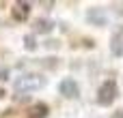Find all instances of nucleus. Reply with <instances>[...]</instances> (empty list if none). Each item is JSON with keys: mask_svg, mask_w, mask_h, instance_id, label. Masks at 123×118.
<instances>
[{"mask_svg": "<svg viewBox=\"0 0 123 118\" xmlns=\"http://www.w3.org/2000/svg\"><path fill=\"white\" fill-rule=\"evenodd\" d=\"M24 47H26L28 52H35V49H37V41H35L32 34H26V37H24Z\"/></svg>", "mask_w": 123, "mask_h": 118, "instance_id": "nucleus-9", "label": "nucleus"}, {"mask_svg": "<svg viewBox=\"0 0 123 118\" xmlns=\"http://www.w3.org/2000/svg\"><path fill=\"white\" fill-rule=\"evenodd\" d=\"M28 13H30V2H24V0L13 2V6H11V15H13L15 21H26Z\"/></svg>", "mask_w": 123, "mask_h": 118, "instance_id": "nucleus-5", "label": "nucleus"}, {"mask_svg": "<svg viewBox=\"0 0 123 118\" xmlns=\"http://www.w3.org/2000/svg\"><path fill=\"white\" fill-rule=\"evenodd\" d=\"M117 84L112 82V80H108V82H104L99 88H97V103L99 105H112V101L117 99Z\"/></svg>", "mask_w": 123, "mask_h": 118, "instance_id": "nucleus-2", "label": "nucleus"}, {"mask_svg": "<svg viewBox=\"0 0 123 118\" xmlns=\"http://www.w3.org/2000/svg\"><path fill=\"white\" fill-rule=\"evenodd\" d=\"M32 28H35V32H39V34H41V32L48 34V32L54 30V21H52V19H35V26H32Z\"/></svg>", "mask_w": 123, "mask_h": 118, "instance_id": "nucleus-8", "label": "nucleus"}, {"mask_svg": "<svg viewBox=\"0 0 123 118\" xmlns=\"http://www.w3.org/2000/svg\"><path fill=\"white\" fill-rule=\"evenodd\" d=\"M86 21H89L91 26H106L108 17H106V13H104L102 6H91V9L86 11Z\"/></svg>", "mask_w": 123, "mask_h": 118, "instance_id": "nucleus-4", "label": "nucleus"}, {"mask_svg": "<svg viewBox=\"0 0 123 118\" xmlns=\"http://www.w3.org/2000/svg\"><path fill=\"white\" fill-rule=\"evenodd\" d=\"M26 116L28 118H48V105L45 103H35V105H30Z\"/></svg>", "mask_w": 123, "mask_h": 118, "instance_id": "nucleus-7", "label": "nucleus"}, {"mask_svg": "<svg viewBox=\"0 0 123 118\" xmlns=\"http://www.w3.org/2000/svg\"><path fill=\"white\" fill-rule=\"evenodd\" d=\"M110 118H123V107H121V110H117V112H115Z\"/></svg>", "mask_w": 123, "mask_h": 118, "instance_id": "nucleus-10", "label": "nucleus"}, {"mask_svg": "<svg viewBox=\"0 0 123 118\" xmlns=\"http://www.w3.org/2000/svg\"><path fill=\"white\" fill-rule=\"evenodd\" d=\"M58 92H61L63 97H67V99H76V97L80 95V86H78V82H76V80L65 77V80L58 84Z\"/></svg>", "mask_w": 123, "mask_h": 118, "instance_id": "nucleus-3", "label": "nucleus"}, {"mask_svg": "<svg viewBox=\"0 0 123 118\" xmlns=\"http://www.w3.org/2000/svg\"><path fill=\"white\" fill-rule=\"evenodd\" d=\"M119 6H121V9H119V13H121V15H123V4H119Z\"/></svg>", "mask_w": 123, "mask_h": 118, "instance_id": "nucleus-11", "label": "nucleus"}, {"mask_svg": "<svg viewBox=\"0 0 123 118\" xmlns=\"http://www.w3.org/2000/svg\"><path fill=\"white\" fill-rule=\"evenodd\" d=\"M43 84H45L43 75H39V73H24V75H19V77L15 80L13 88H15L17 92H32V90L43 88Z\"/></svg>", "mask_w": 123, "mask_h": 118, "instance_id": "nucleus-1", "label": "nucleus"}, {"mask_svg": "<svg viewBox=\"0 0 123 118\" xmlns=\"http://www.w3.org/2000/svg\"><path fill=\"white\" fill-rule=\"evenodd\" d=\"M110 54L117 56V58L123 56V26H119V28L115 30V34H112V39H110Z\"/></svg>", "mask_w": 123, "mask_h": 118, "instance_id": "nucleus-6", "label": "nucleus"}]
</instances>
